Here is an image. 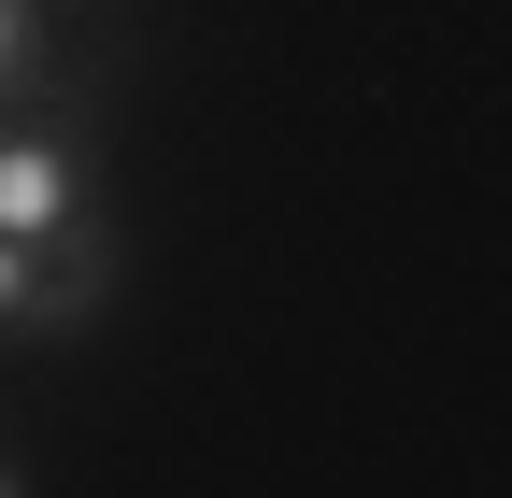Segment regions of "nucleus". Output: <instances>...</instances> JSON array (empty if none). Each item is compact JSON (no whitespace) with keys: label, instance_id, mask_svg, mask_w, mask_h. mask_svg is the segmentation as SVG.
Returning <instances> with one entry per match:
<instances>
[{"label":"nucleus","instance_id":"obj_3","mask_svg":"<svg viewBox=\"0 0 512 498\" xmlns=\"http://www.w3.org/2000/svg\"><path fill=\"white\" fill-rule=\"evenodd\" d=\"M43 57H57V15L43 0H0V114L43 100Z\"/></svg>","mask_w":512,"mask_h":498},{"label":"nucleus","instance_id":"obj_2","mask_svg":"<svg viewBox=\"0 0 512 498\" xmlns=\"http://www.w3.org/2000/svg\"><path fill=\"white\" fill-rule=\"evenodd\" d=\"M114 299V228H72V242H0V342H72Z\"/></svg>","mask_w":512,"mask_h":498},{"label":"nucleus","instance_id":"obj_1","mask_svg":"<svg viewBox=\"0 0 512 498\" xmlns=\"http://www.w3.org/2000/svg\"><path fill=\"white\" fill-rule=\"evenodd\" d=\"M100 228V157H86V114L15 100L0 114V242H72Z\"/></svg>","mask_w":512,"mask_h":498},{"label":"nucleus","instance_id":"obj_4","mask_svg":"<svg viewBox=\"0 0 512 498\" xmlns=\"http://www.w3.org/2000/svg\"><path fill=\"white\" fill-rule=\"evenodd\" d=\"M0 498H29V484H15V456H0Z\"/></svg>","mask_w":512,"mask_h":498}]
</instances>
